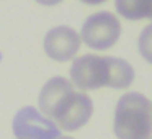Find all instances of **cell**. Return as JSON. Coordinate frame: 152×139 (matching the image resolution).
I'll use <instances>...</instances> for the list:
<instances>
[{"label":"cell","instance_id":"6da1fadb","mask_svg":"<svg viewBox=\"0 0 152 139\" xmlns=\"http://www.w3.org/2000/svg\"><path fill=\"white\" fill-rule=\"evenodd\" d=\"M38 102L41 113L66 131H77L85 126L93 113L90 97L77 92L66 77H53L48 80L41 89Z\"/></svg>","mask_w":152,"mask_h":139},{"label":"cell","instance_id":"7a4b0ae2","mask_svg":"<svg viewBox=\"0 0 152 139\" xmlns=\"http://www.w3.org/2000/svg\"><path fill=\"white\" fill-rule=\"evenodd\" d=\"M132 80V66L119 57L85 54L77 57L70 67V82L80 92L96 90L102 87L123 90L131 87Z\"/></svg>","mask_w":152,"mask_h":139},{"label":"cell","instance_id":"3957f363","mask_svg":"<svg viewBox=\"0 0 152 139\" xmlns=\"http://www.w3.org/2000/svg\"><path fill=\"white\" fill-rule=\"evenodd\" d=\"M113 129L118 139H151L152 102L139 92L124 93L116 105Z\"/></svg>","mask_w":152,"mask_h":139},{"label":"cell","instance_id":"277c9868","mask_svg":"<svg viewBox=\"0 0 152 139\" xmlns=\"http://www.w3.org/2000/svg\"><path fill=\"white\" fill-rule=\"evenodd\" d=\"M119 34L121 23L116 15L110 12H96L83 21L80 40L92 49L105 51L118 43Z\"/></svg>","mask_w":152,"mask_h":139},{"label":"cell","instance_id":"5b68a950","mask_svg":"<svg viewBox=\"0 0 152 139\" xmlns=\"http://www.w3.org/2000/svg\"><path fill=\"white\" fill-rule=\"evenodd\" d=\"M13 132L18 139H57L59 128L33 106H25L13 118Z\"/></svg>","mask_w":152,"mask_h":139},{"label":"cell","instance_id":"8992f818","mask_svg":"<svg viewBox=\"0 0 152 139\" xmlns=\"http://www.w3.org/2000/svg\"><path fill=\"white\" fill-rule=\"evenodd\" d=\"M80 34L70 26H56L44 38V51L54 61H70L80 48Z\"/></svg>","mask_w":152,"mask_h":139},{"label":"cell","instance_id":"52a82bcc","mask_svg":"<svg viewBox=\"0 0 152 139\" xmlns=\"http://www.w3.org/2000/svg\"><path fill=\"white\" fill-rule=\"evenodd\" d=\"M115 7L126 20H152V0H115Z\"/></svg>","mask_w":152,"mask_h":139},{"label":"cell","instance_id":"ba28073f","mask_svg":"<svg viewBox=\"0 0 152 139\" xmlns=\"http://www.w3.org/2000/svg\"><path fill=\"white\" fill-rule=\"evenodd\" d=\"M137 49H139V54L147 62L152 64V23L147 25L141 31L139 40H137Z\"/></svg>","mask_w":152,"mask_h":139},{"label":"cell","instance_id":"9c48e42d","mask_svg":"<svg viewBox=\"0 0 152 139\" xmlns=\"http://www.w3.org/2000/svg\"><path fill=\"white\" fill-rule=\"evenodd\" d=\"M38 4H41V5H46V7H53V5H57V4H61L62 0H36Z\"/></svg>","mask_w":152,"mask_h":139},{"label":"cell","instance_id":"30bf717a","mask_svg":"<svg viewBox=\"0 0 152 139\" xmlns=\"http://www.w3.org/2000/svg\"><path fill=\"white\" fill-rule=\"evenodd\" d=\"M80 2H83L87 5H100V4H105L106 0H80Z\"/></svg>","mask_w":152,"mask_h":139},{"label":"cell","instance_id":"8fae6325","mask_svg":"<svg viewBox=\"0 0 152 139\" xmlns=\"http://www.w3.org/2000/svg\"><path fill=\"white\" fill-rule=\"evenodd\" d=\"M57 139H74V138H69V136H59Z\"/></svg>","mask_w":152,"mask_h":139}]
</instances>
